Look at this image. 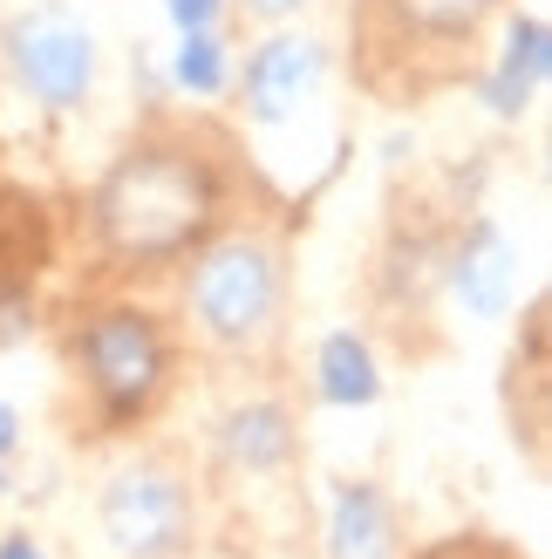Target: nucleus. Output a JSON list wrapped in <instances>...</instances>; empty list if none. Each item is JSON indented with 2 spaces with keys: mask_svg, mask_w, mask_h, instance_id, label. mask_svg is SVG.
I'll list each match as a JSON object with an SVG mask.
<instances>
[{
  "mask_svg": "<svg viewBox=\"0 0 552 559\" xmlns=\"http://www.w3.org/2000/svg\"><path fill=\"white\" fill-rule=\"evenodd\" d=\"M212 212H218L212 171L191 151H164V144L117 157V171L96 185V233L109 253L136 266L178 260L212 226Z\"/></svg>",
  "mask_w": 552,
  "mask_h": 559,
  "instance_id": "f257e3e1",
  "label": "nucleus"
},
{
  "mask_svg": "<svg viewBox=\"0 0 552 559\" xmlns=\"http://www.w3.org/2000/svg\"><path fill=\"white\" fill-rule=\"evenodd\" d=\"M280 307V266L253 239H226L191 266V314L212 342H253Z\"/></svg>",
  "mask_w": 552,
  "mask_h": 559,
  "instance_id": "f03ea898",
  "label": "nucleus"
},
{
  "mask_svg": "<svg viewBox=\"0 0 552 559\" xmlns=\"http://www.w3.org/2000/svg\"><path fill=\"white\" fill-rule=\"evenodd\" d=\"M75 355H82V376L89 389L103 396L109 424H130V416H144L164 389V334L151 314H103L75 334Z\"/></svg>",
  "mask_w": 552,
  "mask_h": 559,
  "instance_id": "7ed1b4c3",
  "label": "nucleus"
},
{
  "mask_svg": "<svg viewBox=\"0 0 552 559\" xmlns=\"http://www.w3.org/2000/svg\"><path fill=\"white\" fill-rule=\"evenodd\" d=\"M8 62L48 109H75L89 96V75H96V41L75 14L35 8L8 27Z\"/></svg>",
  "mask_w": 552,
  "mask_h": 559,
  "instance_id": "20e7f679",
  "label": "nucleus"
},
{
  "mask_svg": "<svg viewBox=\"0 0 552 559\" xmlns=\"http://www.w3.org/2000/svg\"><path fill=\"white\" fill-rule=\"evenodd\" d=\"M103 533L130 559H171L191 533V498L171 471H123L103 491Z\"/></svg>",
  "mask_w": 552,
  "mask_h": 559,
  "instance_id": "39448f33",
  "label": "nucleus"
},
{
  "mask_svg": "<svg viewBox=\"0 0 552 559\" xmlns=\"http://www.w3.org/2000/svg\"><path fill=\"white\" fill-rule=\"evenodd\" d=\"M321 75H327L321 41H308V35H273L253 55V69H245V109H253V123H266V130L293 123L300 109L321 96Z\"/></svg>",
  "mask_w": 552,
  "mask_h": 559,
  "instance_id": "423d86ee",
  "label": "nucleus"
},
{
  "mask_svg": "<svg viewBox=\"0 0 552 559\" xmlns=\"http://www.w3.org/2000/svg\"><path fill=\"white\" fill-rule=\"evenodd\" d=\"M512 287H518V246L491 226V218H478L451 253V294L471 307L478 321H499L512 307Z\"/></svg>",
  "mask_w": 552,
  "mask_h": 559,
  "instance_id": "0eeeda50",
  "label": "nucleus"
},
{
  "mask_svg": "<svg viewBox=\"0 0 552 559\" xmlns=\"http://www.w3.org/2000/svg\"><path fill=\"white\" fill-rule=\"evenodd\" d=\"M545 75H552V35H545V21L518 14V21L505 27V62H499V75L484 82L491 117H518V109L539 96Z\"/></svg>",
  "mask_w": 552,
  "mask_h": 559,
  "instance_id": "6e6552de",
  "label": "nucleus"
},
{
  "mask_svg": "<svg viewBox=\"0 0 552 559\" xmlns=\"http://www.w3.org/2000/svg\"><path fill=\"white\" fill-rule=\"evenodd\" d=\"M218 451H226L232 471H280L293 457V416L280 403H245V409L226 416Z\"/></svg>",
  "mask_w": 552,
  "mask_h": 559,
  "instance_id": "1a4fd4ad",
  "label": "nucleus"
},
{
  "mask_svg": "<svg viewBox=\"0 0 552 559\" xmlns=\"http://www.w3.org/2000/svg\"><path fill=\"white\" fill-rule=\"evenodd\" d=\"M327 559H396V525L375 485H341L335 525H327Z\"/></svg>",
  "mask_w": 552,
  "mask_h": 559,
  "instance_id": "9d476101",
  "label": "nucleus"
},
{
  "mask_svg": "<svg viewBox=\"0 0 552 559\" xmlns=\"http://www.w3.org/2000/svg\"><path fill=\"white\" fill-rule=\"evenodd\" d=\"M321 396L335 409H369L382 396V376H375V355L355 328H335L321 342Z\"/></svg>",
  "mask_w": 552,
  "mask_h": 559,
  "instance_id": "9b49d317",
  "label": "nucleus"
},
{
  "mask_svg": "<svg viewBox=\"0 0 552 559\" xmlns=\"http://www.w3.org/2000/svg\"><path fill=\"white\" fill-rule=\"evenodd\" d=\"M41 253H48V239H41L35 205L0 191V300H27V280H35Z\"/></svg>",
  "mask_w": 552,
  "mask_h": 559,
  "instance_id": "f8f14e48",
  "label": "nucleus"
},
{
  "mask_svg": "<svg viewBox=\"0 0 552 559\" xmlns=\"http://www.w3.org/2000/svg\"><path fill=\"white\" fill-rule=\"evenodd\" d=\"M171 82H178V90H191V96H218V90H226V48H218L212 27H191V35L178 41Z\"/></svg>",
  "mask_w": 552,
  "mask_h": 559,
  "instance_id": "ddd939ff",
  "label": "nucleus"
},
{
  "mask_svg": "<svg viewBox=\"0 0 552 559\" xmlns=\"http://www.w3.org/2000/svg\"><path fill=\"white\" fill-rule=\"evenodd\" d=\"M396 14L423 35H471V27L491 14V0H396Z\"/></svg>",
  "mask_w": 552,
  "mask_h": 559,
  "instance_id": "4468645a",
  "label": "nucleus"
},
{
  "mask_svg": "<svg viewBox=\"0 0 552 559\" xmlns=\"http://www.w3.org/2000/svg\"><path fill=\"white\" fill-rule=\"evenodd\" d=\"M164 8H171V21L184 27V35H191V27H212V21H218V0H164Z\"/></svg>",
  "mask_w": 552,
  "mask_h": 559,
  "instance_id": "2eb2a0df",
  "label": "nucleus"
},
{
  "mask_svg": "<svg viewBox=\"0 0 552 559\" xmlns=\"http://www.w3.org/2000/svg\"><path fill=\"white\" fill-rule=\"evenodd\" d=\"M0 559H48V552L27 539V533H8V539H0Z\"/></svg>",
  "mask_w": 552,
  "mask_h": 559,
  "instance_id": "dca6fc26",
  "label": "nucleus"
},
{
  "mask_svg": "<svg viewBox=\"0 0 552 559\" xmlns=\"http://www.w3.org/2000/svg\"><path fill=\"white\" fill-rule=\"evenodd\" d=\"M14 437H21V416H14L8 403H0V457H8V451H14Z\"/></svg>",
  "mask_w": 552,
  "mask_h": 559,
  "instance_id": "f3484780",
  "label": "nucleus"
},
{
  "mask_svg": "<svg viewBox=\"0 0 552 559\" xmlns=\"http://www.w3.org/2000/svg\"><path fill=\"white\" fill-rule=\"evenodd\" d=\"M245 8H253V14H293L300 0H245Z\"/></svg>",
  "mask_w": 552,
  "mask_h": 559,
  "instance_id": "a211bd4d",
  "label": "nucleus"
},
{
  "mask_svg": "<svg viewBox=\"0 0 552 559\" xmlns=\"http://www.w3.org/2000/svg\"><path fill=\"white\" fill-rule=\"evenodd\" d=\"M0 491H8V478H0Z\"/></svg>",
  "mask_w": 552,
  "mask_h": 559,
  "instance_id": "6ab92c4d",
  "label": "nucleus"
}]
</instances>
